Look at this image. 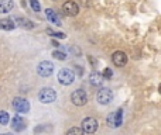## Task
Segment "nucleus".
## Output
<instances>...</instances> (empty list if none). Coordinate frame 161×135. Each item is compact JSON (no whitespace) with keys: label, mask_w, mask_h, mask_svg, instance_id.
I'll list each match as a JSON object with an SVG mask.
<instances>
[{"label":"nucleus","mask_w":161,"mask_h":135,"mask_svg":"<svg viewBox=\"0 0 161 135\" xmlns=\"http://www.w3.org/2000/svg\"><path fill=\"white\" fill-rule=\"evenodd\" d=\"M4 135H10V134H4Z\"/></svg>","instance_id":"b1692460"},{"label":"nucleus","mask_w":161,"mask_h":135,"mask_svg":"<svg viewBox=\"0 0 161 135\" xmlns=\"http://www.w3.org/2000/svg\"><path fill=\"white\" fill-rule=\"evenodd\" d=\"M122 117H123V111L122 110H117V111H113V113H110L108 116V125L110 128H117L122 125Z\"/></svg>","instance_id":"39448f33"},{"label":"nucleus","mask_w":161,"mask_h":135,"mask_svg":"<svg viewBox=\"0 0 161 135\" xmlns=\"http://www.w3.org/2000/svg\"><path fill=\"white\" fill-rule=\"evenodd\" d=\"M10 121V117H8V114L6 113V111H0V124H7V122Z\"/></svg>","instance_id":"a211bd4d"},{"label":"nucleus","mask_w":161,"mask_h":135,"mask_svg":"<svg viewBox=\"0 0 161 135\" xmlns=\"http://www.w3.org/2000/svg\"><path fill=\"white\" fill-rule=\"evenodd\" d=\"M62 11H64L65 16H69V17H74L79 13V7L75 2L69 0V2H65L62 4Z\"/></svg>","instance_id":"6e6552de"},{"label":"nucleus","mask_w":161,"mask_h":135,"mask_svg":"<svg viewBox=\"0 0 161 135\" xmlns=\"http://www.w3.org/2000/svg\"><path fill=\"white\" fill-rule=\"evenodd\" d=\"M96 99H97V101H99V104L106 106L113 100V93H112L110 89H100V90L97 91Z\"/></svg>","instance_id":"423d86ee"},{"label":"nucleus","mask_w":161,"mask_h":135,"mask_svg":"<svg viewBox=\"0 0 161 135\" xmlns=\"http://www.w3.org/2000/svg\"><path fill=\"white\" fill-rule=\"evenodd\" d=\"M38 99H40V101H41L42 104H50V103L55 101L57 93H55V90H54V89L44 87V89H41V90H40Z\"/></svg>","instance_id":"f257e3e1"},{"label":"nucleus","mask_w":161,"mask_h":135,"mask_svg":"<svg viewBox=\"0 0 161 135\" xmlns=\"http://www.w3.org/2000/svg\"><path fill=\"white\" fill-rule=\"evenodd\" d=\"M112 76H113V72H112V69L106 68L105 70H103V77H106V79H110Z\"/></svg>","instance_id":"4be33fe9"},{"label":"nucleus","mask_w":161,"mask_h":135,"mask_svg":"<svg viewBox=\"0 0 161 135\" xmlns=\"http://www.w3.org/2000/svg\"><path fill=\"white\" fill-rule=\"evenodd\" d=\"M53 56L57 59H59V61H65V59H67V55H65L64 52H61V51H54Z\"/></svg>","instance_id":"6ab92c4d"},{"label":"nucleus","mask_w":161,"mask_h":135,"mask_svg":"<svg viewBox=\"0 0 161 135\" xmlns=\"http://www.w3.org/2000/svg\"><path fill=\"white\" fill-rule=\"evenodd\" d=\"M103 75H100L99 72H92L91 75H89V83H91L92 86H100L103 83Z\"/></svg>","instance_id":"9b49d317"},{"label":"nucleus","mask_w":161,"mask_h":135,"mask_svg":"<svg viewBox=\"0 0 161 135\" xmlns=\"http://www.w3.org/2000/svg\"><path fill=\"white\" fill-rule=\"evenodd\" d=\"M112 62L119 68L125 66V65L127 64V55H126L123 51H116V52H113V55H112Z\"/></svg>","instance_id":"9d476101"},{"label":"nucleus","mask_w":161,"mask_h":135,"mask_svg":"<svg viewBox=\"0 0 161 135\" xmlns=\"http://www.w3.org/2000/svg\"><path fill=\"white\" fill-rule=\"evenodd\" d=\"M11 128H13L14 131H23L25 128V121L21 118V117H14L13 120H11Z\"/></svg>","instance_id":"f8f14e48"},{"label":"nucleus","mask_w":161,"mask_h":135,"mask_svg":"<svg viewBox=\"0 0 161 135\" xmlns=\"http://www.w3.org/2000/svg\"><path fill=\"white\" fill-rule=\"evenodd\" d=\"M67 135H83V131L79 127H72L67 131Z\"/></svg>","instance_id":"f3484780"},{"label":"nucleus","mask_w":161,"mask_h":135,"mask_svg":"<svg viewBox=\"0 0 161 135\" xmlns=\"http://www.w3.org/2000/svg\"><path fill=\"white\" fill-rule=\"evenodd\" d=\"M13 7V0H0V13H8Z\"/></svg>","instance_id":"4468645a"},{"label":"nucleus","mask_w":161,"mask_h":135,"mask_svg":"<svg viewBox=\"0 0 161 135\" xmlns=\"http://www.w3.org/2000/svg\"><path fill=\"white\" fill-rule=\"evenodd\" d=\"M37 72H38L40 76L48 77L54 72V65L51 64V62H48V61H42V62H40V64H38Z\"/></svg>","instance_id":"0eeeda50"},{"label":"nucleus","mask_w":161,"mask_h":135,"mask_svg":"<svg viewBox=\"0 0 161 135\" xmlns=\"http://www.w3.org/2000/svg\"><path fill=\"white\" fill-rule=\"evenodd\" d=\"M30 4H31V7H33L34 11H40V3H38V0H30Z\"/></svg>","instance_id":"412c9836"},{"label":"nucleus","mask_w":161,"mask_h":135,"mask_svg":"<svg viewBox=\"0 0 161 135\" xmlns=\"http://www.w3.org/2000/svg\"><path fill=\"white\" fill-rule=\"evenodd\" d=\"M74 80H75V73H74L71 69H61L58 73V82L64 86L72 85Z\"/></svg>","instance_id":"7ed1b4c3"},{"label":"nucleus","mask_w":161,"mask_h":135,"mask_svg":"<svg viewBox=\"0 0 161 135\" xmlns=\"http://www.w3.org/2000/svg\"><path fill=\"white\" fill-rule=\"evenodd\" d=\"M13 107L17 113H27L30 110V104L25 99H21V97H16L13 100Z\"/></svg>","instance_id":"1a4fd4ad"},{"label":"nucleus","mask_w":161,"mask_h":135,"mask_svg":"<svg viewBox=\"0 0 161 135\" xmlns=\"http://www.w3.org/2000/svg\"><path fill=\"white\" fill-rule=\"evenodd\" d=\"M45 14H47V18L50 20L51 23H54V24H57V25H61V18H59V16L53 10V8H47V10H45Z\"/></svg>","instance_id":"ddd939ff"},{"label":"nucleus","mask_w":161,"mask_h":135,"mask_svg":"<svg viewBox=\"0 0 161 135\" xmlns=\"http://www.w3.org/2000/svg\"><path fill=\"white\" fill-rule=\"evenodd\" d=\"M17 24H19L20 27H23V28H27V30H30V28L34 27L33 23H31L30 20H27V18H17Z\"/></svg>","instance_id":"dca6fc26"},{"label":"nucleus","mask_w":161,"mask_h":135,"mask_svg":"<svg viewBox=\"0 0 161 135\" xmlns=\"http://www.w3.org/2000/svg\"><path fill=\"white\" fill-rule=\"evenodd\" d=\"M47 33L50 34V35H53V37H58V38H65V34H62V33H54V31L51 30V28H48Z\"/></svg>","instance_id":"aec40b11"},{"label":"nucleus","mask_w":161,"mask_h":135,"mask_svg":"<svg viewBox=\"0 0 161 135\" xmlns=\"http://www.w3.org/2000/svg\"><path fill=\"white\" fill-rule=\"evenodd\" d=\"M158 90H160V93H161V85H160V87H158Z\"/></svg>","instance_id":"5701e85b"},{"label":"nucleus","mask_w":161,"mask_h":135,"mask_svg":"<svg viewBox=\"0 0 161 135\" xmlns=\"http://www.w3.org/2000/svg\"><path fill=\"white\" fill-rule=\"evenodd\" d=\"M97 128H99V122H97L96 118H93V117H88V118H85L82 121V131L86 134H93L97 131Z\"/></svg>","instance_id":"20e7f679"},{"label":"nucleus","mask_w":161,"mask_h":135,"mask_svg":"<svg viewBox=\"0 0 161 135\" xmlns=\"http://www.w3.org/2000/svg\"><path fill=\"white\" fill-rule=\"evenodd\" d=\"M71 101L75 106H78V107L85 106L86 103H88V94H86V91L82 90V89H76V90L71 94Z\"/></svg>","instance_id":"f03ea898"},{"label":"nucleus","mask_w":161,"mask_h":135,"mask_svg":"<svg viewBox=\"0 0 161 135\" xmlns=\"http://www.w3.org/2000/svg\"><path fill=\"white\" fill-rule=\"evenodd\" d=\"M16 27V24L13 23V20L10 18H2L0 20V28L2 30H6V31H10Z\"/></svg>","instance_id":"2eb2a0df"}]
</instances>
